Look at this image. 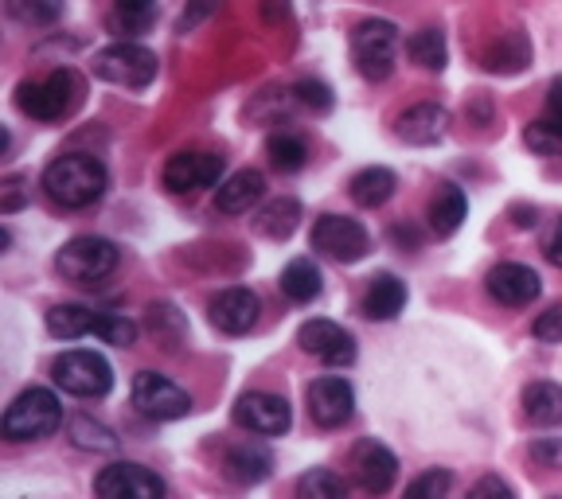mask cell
I'll return each instance as SVG.
<instances>
[{
	"instance_id": "38",
	"label": "cell",
	"mask_w": 562,
	"mask_h": 499,
	"mask_svg": "<svg viewBox=\"0 0 562 499\" xmlns=\"http://www.w3.org/2000/svg\"><path fill=\"white\" fill-rule=\"evenodd\" d=\"M293 94H297L301 105H308V110H316V114H328V110H333V90H328L325 82L305 79V82H297Z\"/></svg>"
},
{
	"instance_id": "19",
	"label": "cell",
	"mask_w": 562,
	"mask_h": 499,
	"mask_svg": "<svg viewBox=\"0 0 562 499\" xmlns=\"http://www.w3.org/2000/svg\"><path fill=\"white\" fill-rule=\"evenodd\" d=\"M266 195V175L258 168H243V172L227 175L220 188H215V207L223 215H246L258 200Z\"/></svg>"
},
{
	"instance_id": "11",
	"label": "cell",
	"mask_w": 562,
	"mask_h": 499,
	"mask_svg": "<svg viewBox=\"0 0 562 499\" xmlns=\"http://www.w3.org/2000/svg\"><path fill=\"white\" fill-rule=\"evenodd\" d=\"M94 491L102 499H160L165 496V480H160L157 473H149L145 465L117 461V465L98 473Z\"/></svg>"
},
{
	"instance_id": "41",
	"label": "cell",
	"mask_w": 562,
	"mask_h": 499,
	"mask_svg": "<svg viewBox=\"0 0 562 499\" xmlns=\"http://www.w3.org/2000/svg\"><path fill=\"white\" fill-rule=\"evenodd\" d=\"M531 465L539 468H562V438H543L531 445Z\"/></svg>"
},
{
	"instance_id": "13",
	"label": "cell",
	"mask_w": 562,
	"mask_h": 499,
	"mask_svg": "<svg viewBox=\"0 0 562 499\" xmlns=\"http://www.w3.org/2000/svg\"><path fill=\"white\" fill-rule=\"evenodd\" d=\"M297 343L305 355L328 363V367H348V363H356V340H351L340 325H333V320H305V325L297 328Z\"/></svg>"
},
{
	"instance_id": "26",
	"label": "cell",
	"mask_w": 562,
	"mask_h": 499,
	"mask_svg": "<svg viewBox=\"0 0 562 499\" xmlns=\"http://www.w3.org/2000/svg\"><path fill=\"white\" fill-rule=\"evenodd\" d=\"M98 313L87 305H55L47 313V332L55 340H82V336H94Z\"/></svg>"
},
{
	"instance_id": "12",
	"label": "cell",
	"mask_w": 562,
	"mask_h": 499,
	"mask_svg": "<svg viewBox=\"0 0 562 499\" xmlns=\"http://www.w3.org/2000/svg\"><path fill=\"white\" fill-rule=\"evenodd\" d=\"M235 421L243 430L258 433V438H281L293 426V410L285 398L266 395V390H250L235 402Z\"/></svg>"
},
{
	"instance_id": "16",
	"label": "cell",
	"mask_w": 562,
	"mask_h": 499,
	"mask_svg": "<svg viewBox=\"0 0 562 499\" xmlns=\"http://www.w3.org/2000/svg\"><path fill=\"white\" fill-rule=\"evenodd\" d=\"M395 476H398V461L386 445H379V441H360V445L351 449V480L360 484L363 491L383 496V491H391Z\"/></svg>"
},
{
	"instance_id": "46",
	"label": "cell",
	"mask_w": 562,
	"mask_h": 499,
	"mask_svg": "<svg viewBox=\"0 0 562 499\" xmlns=\"http://www.w3.org/2000/svg\"><path fill=\"white\" fill-rule=\"evenodd\" d=\"M512 223H516L519 230H527V227H536V207H524V203H516V207H512Z\"/></svg>"
},
{
	"instance_id": "2",
	"label": "cell",
	"mask_w": 562,
	"mask_h": 499,
	"mask_svg": "<svg viewBox=\"0 0 562 499\" xmlns=\"http://www.w3.org/2000/svg\"><path fill=\"white\" fill-rule=\"evenodd\" d=\"M82 94H87V82L79 79V70H52L47 79L40 82H20L16 87V105L35 122H59V117H70L82 105Z\"/></svg>"
},
{
	"instance_id": "30",
	"label": "cell",
	"mask_w": 562,
	"mask_h": 499,
	"mask_svg": "<svg viewBox=\"0 0 562 499\" xmlns=\"http://www.w3.org/2000/svg\"><path fill=\"white\" fill-rule=\"evenodd\" d=\"M160 4L157 0H114V24L122 27L125 35H140L157 24Z\"/></svg>"
},
{
	"instance_id": "8",
	"label": "cell",
	"mask_w": 562,
	"mask_h": 499,
	"mask_svg": "<svg viewBox=\"0 0 562 499\" xmlns=\"http://www.w3.org/2000/svg\"><path fill=\"white\" fill-rule=\"evenodd\" d=\"M133 406L153 421H176L192 413V395L157 371H140L133 378Z\"/></svg>"
},
{
	"instance_id": "14",
	"label": "cell",
	"mask_w": 562,
	"mask_h": 499,
	"mask_svg": "<svg viewBox=\"0 0 562 499\" xmlns=\"http://www.w3.org/2000/svg\"><path fill=\"white\" fill-rule=\"evenodd\" d=\"M308 418L321 426V430H336L351 418L356 410V390L348 386V378L340 375H325L308 386Z\"/></svg>"
},
{
	"instance_id": "21",
	"label": "cell",
	"mask_w": 562,
	"mask_h": 499,
	"mask_svg": "<svg viewBox=\"0 0 562 499\" xmlns=\"http://www.w3.org/2000/svg\"><path fill=\"white\" fill-rule=\"evenodd\" d=\"M270 465L273 461L262 445H235V449H227V456H223V473H227V480L243 484V488L262 484L266 476H270Z\"/></svg>"
},
{
	"instance_id": "29",
	"label": "cell",
	"mask_w": 562,
	"mask_h": 499,
	"mask_svg": "<svg viewBox=\"0 0 562 499\" xmlns=\"http://www.w3.org/2000/svg\"><path fill=\"white\" fill-rule=\"evenodd\" d=\"M406 52L422 70H441L446 67V35L438 27H422L406 39Z\"/></svg>"
},
{
	"instance_id": "32",
	"label": "cell",
	"mask_w": 562,
	"mask_h": 499,
	"mask_svg": "<svg viewBox=\"0 0 562 499\" xmlns=\"http://www.w3.org/2000/svg\"><path fill=\"white\" fill-rule=\"evenodd\" d=\"M70 441L79 449H90V453H114L117 449L114 430H105L102 421L90 418H70Z\"/></svg>"
},
{
	"instance_id": "42",
	"label": "cell",
	"mask_w": 562,
	"mask_h": 499,
	"mask_svg": "<svg viewBox=\"0 0 562 499\" xmlns=\"http://www.w3.org/2000/svg\"><path fill=\"white\" fill-rule=\"evenodd\" d=\"M215 4H220V0H192V4L184 9V16H180V32H192V27H200L203 20L215 12Z\"/></svg>"
},
{
	"instance_id": "48",
	"label": "cell",
	"mask_w": 562,
	"mask_h": 499,
	"mask_svg": "<svg viewBox=\"0 0 562 499\" xmlns=\"http://www.w3.org/2000/svg\"><path fill=\"white\" fill-rule=\"evenodd\" d=\"M395 238H398V242H411V246H418V235H414L411 227H395Z\"/></svg>"
},
{
	"instance_id": "1",
	"label": "cell",
	"mask_w": 562,
	"mask_h": 499,
	"mask_svg": "<svg viewBox=\"0 0 562 499\" xmlns=\"http://www.w3.org/2000/svg\"><path fill=\"white\" fill-rule=\"evenodd\" d=\"M110 188L105 165L90 152H67V157L52 160L44 172V192L52 203L67 211H82L90 203H98Z\"/></svg>"
},
{
	"instance_id": "35",
	"label": "cell",
	"mask_w": 562,
	"mask_h": 499,
	"mask_svg": "<svg viewBox=\"0 0 562 499\" xmlns=\"http://www.w3.org/2000/svg\"><path fill=\"white\" fill-rule=\"evenodd\" d=\"M94 336L102 343H114V348H133L137 343V325L122 313H98Z\"/></svg>"
},
{
	"instance_id": "36",
	"label": "cell",
	"mask_w": 562,
	"mask_h": 499,
	"mask_svg": "<svg viewBox=\"0 0 562 499\" xmlns=\"http://www.w3.org/2000/svg\"><path fill=\"white\" fill-rule=\"evenodd\" d=\"M524 63H527V44L519 32H512L508 39L488 55V70H519Z\"/></svg>"
},
{
	"instance_id": "15",
	"label": "cell",
	"mask_w": 562,
	"mask_h": 499,
	"mask_svg": "<svg viewBox=\"0 0 562 499\" xmlns=\"http://www.w3.org/2000/svg\"><path fill=\"white\" fill-rule=\"evenodd\" d=\"M484 290H488L492 300H501L508 308H527L531 300L543 293V281L531 265H519V262H501L496 270H488L484 277Z\"/></svg>"
},
{
	"instance_id": "7",
	"label": "cell",
	"mask_w": 562,
	"mask_h": 499,
	"mask_svg": "<svg viewBox=\"0 0 562 499\" xmlns=\"http://www.w3.org/2000/svg\"><path fill=\"white\" fill-rule=\"evenodd\" d=\"M94 75L125 90H145L157 79V55L140 44H110L94 55Z\"/></svg>"
},
{
	"instance_id": "3",
	"label": "cell",
	"mask_w": 562,
	"mask_h": 499,
	"mask_svg": "<svg viewBox=\"0 0 562 499\" xmlns=\"http://www.w3.org/2000/svg\"><path fill=\"white\" fill-rule=\"evenodd\" d=\"M63 426V406L47 386H27L12 398V406L4 410L0 430L9 441H40L47 433H55Z\"/></svg>"
},
{
	"instance_id": "28",
	"label": "cell",
	"mask_w": 562,
	"mask_h": 499,
	"mask_svg": "<svg viewBox=\"0 0 562 499\" xmlns=\"http://www.w3.org/2000/svg\"><path fill=\"white\" fill-rule=\"evenodd\" d=\"M266 157H270V165L278 168V172H301L308 160V145L305 137H297V133H270V140H266Z\"/></svg>"
},
{
	"instance_id": "45",
	"label": "cell",
	"mask_w": 562,
	"mask_h": 499,
	"mask_svg": "<svg viewBox=\"0 0 562 499\" xmlns=\"http://www.w3.org/2000/svg\"><path fill=\"white\" fill-rule=\"evenodd\" d=\"M547 117L562 122V79L551 82V94H547Z\"/></svg>"
},
{
	"instance_id": "20",
	"label": "cell",
	"mask_w": 562,
	"mask_h": 499,
	"mask_svg": "<svg viewBox=\"0 0 562 499\" xmlns=\"http://www.w3.org/2000/svg\"><path fill=\"white\" fill-rule=\"evenodd\" d=\"M406 305V285L395 273H379L371 277L368 293H363V316L368 320H395Z\"/></svg>"
},
{
	"instance_id": "4",
	"label": "cell",
	"mask_w": 562,
	"mask_h": 499,
	"mask_svg": "<svg viewBox=\"0 0 562 499\" xmlns=\"http://www.w3.org/2000/svg\"><path fill=\"white\" fill-rule=\"evenodd\" d=\"M398 47H403V39H398V27L391 20H363L351 32V63L368 82L391 79Z\"/></svg>"
},
{
	"instance_id": "17",
	"label": "cell",
	"mask_w": 562,
	"mask_h": 499,
	"mask_svg": "<svg viewBox=\"0 0 562 499\" xmlns=\"http://www.w3.org/2000/svg\"><path fill=\"white\" fill-rule=\"evenodd\" d=\"M207 313H211V325L220 328L223 336H246L258 325L262 300H258V293L235 285V290H223L220 297H211Z\"/></svg>"
},
{
	"instance_id": "6",
	"label": "cell",
	"mask_w": 562,
	"mask_h": 499,
	"mask_svg": "<svg viewBox=\"0 0 562 499\" xmlns=\"http://www.w3.org/2000/svg\"><path fill=\"white\" fill-rule=\"evenodd\" d=\"M52 378L59 390L75 398H102L114 386V371L98 351H63L52 363Z\"/></svg>"
},
{
	"instance_id": "9",
	"label": "cell",
	"mask_w": 562,
	"mask_h": 499,
	"mask_svg": "<svg viewBox=\"0 0 562 499\" xmlns=\"http://www.w3.org/2000/svg\"><path fill=\"white\" fill-rule=\"evenodd\" d=\"M313 246L333 262H363L371 250V235L356 219H344V215H321L313 223Z\"/></svg>"
},
{
	"instance_id": "24",
	"label": "cell",
	"mask_w": 562,
	"mask_h": 499,
	"mask_svg": "<svg viewBox=\"0 0 562 499\" xmlns=\"http://www.w3.org/2000/svg\"><path fill=\"white\" fill-rule=\"evenodd\" d=\"M465 215H469L465 192H461V188H453V184H441L438 195H434V203H430V230H434V235H438V238L457 235V227L465 223Z\"/></svg>"
},
{
	"instance_id": "47",
	"label": "cell",
	"mask_w": 562,
	"mask_h": 499,
	"mask_svg": "<svg viewBox=\"0 0 562 499\" xmlns=\"http://www.w3.org/2000/svg\"><path fill=\"white\" fill-rule=\"evenodd\" d=\"M290 12V0H262V16L266 20H278Z\"/></svg>"
},
{
	"instance_id": "25",
	"label": "cell",
	"mask_w": 562,
	"mask_h": 499,
	"mask_svg": "<svg viewBox=\"0 0 562 499\" xmlns=\"http://www.w3.org/2000/svg\"><path fill=\"white\" fill-rule=\"evenodd\" d=\"M524 413L531 426H562V386L554 383H531L524 390Z\"/></svg>"
},
{
	"instance_id": "5",
	"label": "cell",
	"mask_w": 562,
	"mask_h": 499,
	"mask_svg": "<svg viewBox=\"0 0 562 499\" xmlns=\"http://www.w3.org/2000/svg\"><path fill=\"white\" fill-rule=\"evenodd\" d=\"M55 270L63 273V281H75V285H98L117 270V246L98 235L70 238L55 254Z\"/></svg>"
},
{
	"instance_id": "33",
	"label": "cell",
	"mask_w": 562,
	"mask_h": 499,
	"mask_svg": "<svg viewBox=\"0 0 562 499\" xmlns=\"http://www.w3.org/2000/svg\"><path fill=\"white\" fill-rule=\"evenodd\" d=\"M527 149L539 152V157H562V122L554 117H539L524 129Z\"/></svg>"
},
{
	"instance_id": "40",
	"label": "cell",
	"mask_w": 562,
	"mask_h": 499,
	"mask_svg": "<svg viewBox=\"0 0 562 499\" xmlns=\"http://www.w3.org/2000/svg\"><path fill=\"white\" fill-rule=\"evenodd\" d=\"M24 188H27L24 175H9V180H4V188H0V215H12V211L24 207V200H27Z\"/></svg>"
},
{
	"instance_id": "39",
	"label": "cell",
	"mask_w": 562,
	"mask_h": 499,
	"mask_svg": "<svg viewBox=\"0 0 562 499\" xmlns=\"http://www.w3.org/2000/svg\"><path fill=\"white\" fill-rule=\"evenodd\" d=\"M531 332H536L539 343H562V300H559V305L547 308V313L536 316Z\"/></svg>"
},
{
	"instance_id": "34",
	"label": "cell",
	"mask_w": 562,
	"mask_h": 499,
	"mask_svg": "<svg viewBox=\"0 0 562 499\" xmlns=\"http://www.w3.org/2000/svg\"><path fill=\"white\" fill-rule=\"evenodd\" d=\"M344 491H348V484H344L336 473H328V468H308V473L297 480L301 499H340Z\"/></svg>"
},
{
	"instance_id": "44",
	"label": "cell",
	"mask_w": 562,
	"mask_h": 499,
	"mask_svg": "<svg viewBox=\"0 0 562 499\" xmlns=\"http://www.w3.org/2000/svg\"><path fill=\"white\" fill-rule=\"evenodd\" d=\"M543 254H547V262L551 265H559L562 270V219L554 223V230L547 235V242H543Z\"/></svg>"
},
{
	"instance_id": "23",
	"label": "cell",
	"mask_w": 562,
	"mask_h": 499,
	"mask_svg": "<svg viewBox=\"0 0 562 499\" xmlns=\"http://www.w3.org/2000/svg\"><path fill=\"white\" fill-rule=\"evenodd\" d=\"M321 290H325V277H321L313 258H293V262L281 270V293H285L293 305H308V300L321 297Z\"/></svg>"
},
{
	"instance_id": "10",
	"label": "cell",
	"mask_w": 562,
	"mask_h": 499,
	"mask_svg": "<svg viewBox=\"0 0 562 499\" xmlns=\"http://www.w3.org/2000/svg\"><path fill=\"white\" fill-rule=\"evenodd\" d=\"M223 184V157L215 152H176L165 165V188L176 195H192Z\"/></svg>"
},
{
	"instance_id": "27",
	"label": "cell",
	"mask_w": 562,
	"mask_h": 499,
	"mask_svg": "<svg viewBox=\"0 0 562 499\" xmlns=\"http://www.w3.org/2000/svg\"><path fill=\"white\" fill-rule=\"evenodd\" d=\"M297 223H301V203L293 200V195H285V200H273L258 211L255 230L266 238H273V242H281V238H290L293 230H297Z\"/></svg>"
},
{
	"instance_id": "18",
	"label": "cell",
	"mask_w": 562,
	"mask_h": 499,
	"mask_svg": "<svg viewBox=\"0 0 562 499\" xmlns=\"http://www.w3.org/2000/svg\"><path fill=\"white\" fill-rule=\"evenodd\" d=\"M449 129V110L438 102H418L406 114H398L395 133L406 145H438Z\"/></svg>"
},
{
	"instance_id": "31",
	"label": "cell",
	"mask_w": 562,
	"mask_h": 499,
	"mask_svg": "<svg viewBox=\"0 0 562 499\" xmlns=\"http://www.w3.org/2000/svg\"><path fill=\"white\" fill-rule=\"evenodd\" d=\"M4 9L27 27H52L63 16V0H4Z\"/></svg>"
},
{
	"instance_id": "37",
	"label": "cell",
	"mask_w": 562,
	"mask_h": 499,
	"mask_svg": "<svg viewBox=\"0 0 562 499\" xmlns=\"http://www.w3.org/2000/svg\"><path fill=\"white\" fill-rule=\"evenodd\" d=\"M449 488H453V476H449L446 468H441V473H438V468H430V473H422L418 480L406 484V496H414V499L434 496V499H438V496H446Z\"/></svg>"
},
{
	"instance_id": "22",
	"label": "cell",
	"mask_w": 562,
	"mask_h": 499,
	"mask_svg": "<svg viewBox=\"0 0 562 499\" xmlns=\"http://www.w3.org/2000/svg\"><path fill=\"white\" fill-rule=\"evenodd\" d=\"M395 188H398V175L391 172V168L371 165V168H363V172L351 175L348 192H351V200L360 203V207L375 211V207H383L391 195H395Z\"/></svg>"
},
{
	"instance_id": "43",
	"label": "cell",
	"mask_w": 562,
	"mask_h": 499,
	"mask_svg": "<svg viewBox=\"0 0 562 499\" xmlns=\"http://www.w3.org/2000/svg\"><path fill=\"white\" fill-rule=\"evenodd\" d=\"M473 496H504V499H512V496H516V488H512V484H504L501 476H484V480L473 484Z\"/></svg>"
}]
</instances>
